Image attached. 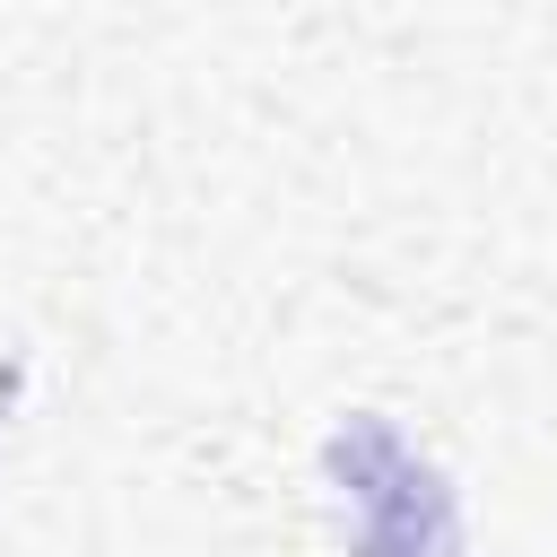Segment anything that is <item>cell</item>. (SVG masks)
I'll return each instance as SVG.
<instances>
[{
    "mask_svg": "<svg viewBox=\"0 0 557 557\" xmlns=\"http://www.w3.org/2000/svg\"><path fill=\"white\" fill-rule=\"evenodd\" d=\"M322 461L348 513V557H461V505L392 418H348Z\"/></svg>",
    "mask_w": 557,
    "mask_h": 557,
    "instance_id": "1",
    "label": "cell"
}]
</instances>
